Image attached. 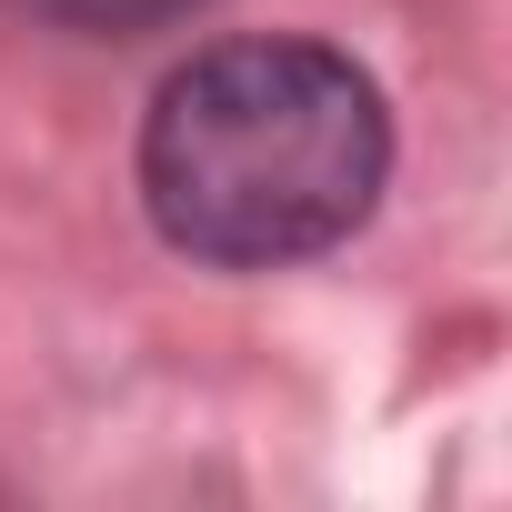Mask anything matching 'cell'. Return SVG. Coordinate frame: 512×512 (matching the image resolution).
<instances>
[{"mask_svg":"<svg viewBox=\"0 0 512 512\" xmlns=\"http://www.w3.org/2000/svg\"><path fill=\"white\" fill-rule=\"evenodd\" d=\"M21 11H41V21H61V31H91V41H141V31L191 21L201 0H21Z\"/></svg>","mask_w":512,"mask_h":512,"instance_id":"2","label":"cell"},{"mask_svg":"<svg viewBox=\"0 0 512 512\" xmlns=\"http://www.w3.org/2000/svg\"><path fill=\"white\" fill-rule=\"evenodd\" d=\"M392 161L382 91L332 41H211L141 131V201L191 262L272 272L332 251Z\"/></svg>","mask_w":512,"mask_h":512,"instance_id":"1","label":"cell"}]
</instances>
